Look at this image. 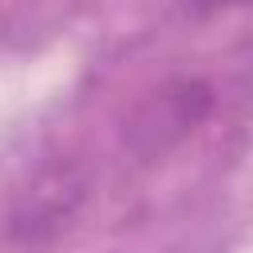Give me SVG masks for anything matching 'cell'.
Returning <instances> with one entry per match:
<instances>
[{
	"label": "cell",
	"mask_w": 253,
	"mask_h": 253,
	"mask_svg": "<svg viewBox=\"0 0 253 253\" xmlns=\"http://www.w3.org/2000/svg\"><path fill=\"white\" fill-rule=\"evenodd\" d=\"M210 107H213L210 83H202V79H174V83H166V87L138 111L130 138H134L146 154H150V150H162V146L178 142L186 130H194V126L206 119Z\"/></svg>",
	"instance_id": "cell-1"
},
{
	"label": "cell",
	"mask_w": 253,
	"mask_h": 253,
	"mask_svg": "<svg viewBox=\"0 0 253 253\" xmlns=\"http://www.w3.org/2000/svg\"><path fill=\"white\" fill-rule=\"evenodd\" d=\"M233 4H249V0H186V8L194 16H210V12H221V8H233Z\"/></svg>",
	"instance_id": "cell-2"
}]
</instances>
